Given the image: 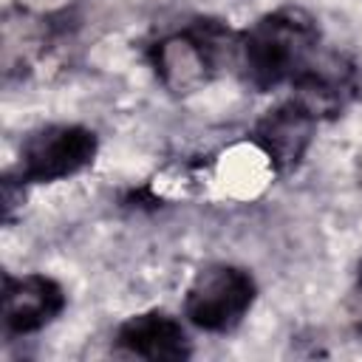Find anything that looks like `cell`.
<instances>
[{
    "instance_id": "6da1fadb",
    "label": "cell",
    "mask_w": 362,
    "mask_h": 362,
    "mask_svg": "<svg viewBox=\"0 0 362 362\" xmlns=\"http://www.w3.org/2000/svg\"><path fill=\"white\" fill-rule=\"evenodd\" d=\"M320 48L317 17L297 3H283L238 31L235 74L255 93H269L291 85Z\"/></svg>"
},
{
    "instance_id": "7a4b0ae2",
    "label": "cell",
    "mask_w": 362,
    "mask_h": 362,
    "mask_svg": "<svg viewBox=\"0 0 362 362\" xmlns=\"http://www.w3.org/2000/svg\"><path fill=\"white\" fill-rule=\"evenodd\" d=\"M238 28L218 17H192L147 45L158 85L173 96H192L223 71H235Z\"/></svg>"
},
{
    "instance_id": "3957f363",
    "label": "cell",
    "mask_w": 362,
    "mask_h": 362,
    "mask_svg": "<svg viewBox=\"0 0 362 362\" xmlns=\"http://www.w3.org/2000/svg\"><path fill=\"white\" fill-rule=\"evenodd\" d=\"M257 300V280L238 263L201 266L184 291V317L204 334H232Z\"/></svg>"
},
{
    "instance_id": "277c9868",
    "label": "cell",
    "mask_w": 362,
    "mask_h": 362,
    "mask_svg": "<svg viewBox=\"0 0 362 362\" xmlns=\"http://www.w3.org/2000/svg\"><path fill=\"white\" fill-rule=\"evenodd\" d=\"M99 156V136L88 124L48 122L28 130L17 153V175L25 184H57L85 173Z\"/></svg>"
},
{
    "instance_id": "5b68a950",
    "label": "cell",
    "mask_w": 362,
    "mask_h": 362,
    "mask_svg": "<svg viewBox=\"0 0 362 362\" xmlns=\"http://www.w3.org/2000/svg\"><path fill=\"white\" fill-rule=\"evenodd\" d=\"M291 99L300 102L320 124L339 119L359 96V65L351 54L337 48H320L317 57L288 85Z\"/></svg>"
},
{
    "instance_id": "8992f818",
    "label": "cell",
    "mask_w": 362,
    "mask_h": 362,
    "mask_svg": "<svg viewBox=\"0 0 362 362\" xmlns=\"http://www.w3.org/2000/svg\"><path fill=\"white\" fill-rule=\"evenodd\" d=\"M68 305V294L59 280L45 272L11 274L3 272L0 320L6 337H28L48 328Z\"/></svg>"
},
{
    "instance_id": "52a82bcc",
    "label": "cell",
    "mask_w": 362,
    "mask_h": 362,
    "mask_svg": "<svg viewBox=\"0 0 362 362\" xmlns=\"http://www.w3.org/2000/svg\"><path fill=\"white\" fill-rule=\"evenodd\" d=\"M317 124L320 122L288 96L286 102L263 110V116L252 127V141L263 153L274 175H291L308 156Z\"/></svg>"
},
{
    "instance_id": "ba28073f",
    "label": "cell",
    "mask_w": 362,
    "mask_h": 362,
    "mask_svg": "<svg viewBox=\"0 0 362 362\" xmlns=\"http://www.w3.org/2000/svg\"><path fill=\"white\" fill-rule=\"evenodd\" d=\"M113 348L116 354L150 362H184L192 356L184 322L164 308H147L122 320L113 331Z\"/></svg>"
},
{
    "instance_id": "9c48e42d",
    "label": "cell",
    "mask_w": 362,
    "mask_h": 362,
    "mask_svg": "<svg viewBox=\"0 0 362 362\" xmlns=\"http://www.w3.org/2000/svg\"><path fill=\"white\" fill-rule=\"evenodd\" d=\"M28 187L31 184H25L17 175V170H6L3 173V221L6 223H14L17 209H23V201H25Z\"/></svg>"
},
{
    "instance_id": "30bf717a",
    "label": "cell",
    "mask_w": 362,
    "mask_h": 362,
    "mask_svg": "<svg viewBox=\"0 0 362 362\" xmlns=\"http://www.w3.org/2000/svg\"><path fill=\"white\" fill-rule=\"evenodd\" d=\"M348 322L356 334H362V260L356 263V272H354V286H351V294H348Z\"/></svg>"
},
{
    "instance_id": "8fae6325",
    "label": "cell",
    "mask_w": 362,
    "mask_h": 362,
    "mask_svg": "<svg viewBox=\"0 0 362 362\" xmlns=\"http://www.w3.org/2000/svg\"><path fill=\"white\" fill-rule=\"evenodd\" d=\"M359 184H362V153H359Z\"/></svg>"
}]
</instances>
